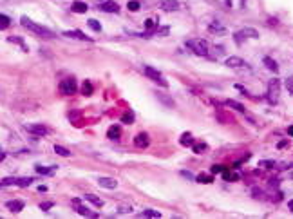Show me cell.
<instances>
[{"label":"cell","instance_id":"cell-1","mask_svg":"<svg viewBox=\"0 0 293 219\" xmlns=\"http://www.w3.org/2000/svg\"><path fill=\"white\" fill-rule=\"evenodd\" d=\"M20 22H22V25H24L25 29L33 31V33H35V35H38V36H45V38H56V35H54L51 29H47V27L40 25V24H36V22L29 20L27 17H22V18H20Z\"/></svg>","mask_w":293,"mask_h":219},{"label":"cell","instance_id":"cell-2","mask_svg":"<svg viewBox=\"0 0 293 219\" xmlns=\"http://www.w3.org/2000/svg\"><path fill=\"white\" fill-rule=\"evenodd\" d=\"M186 47L197 56H208V42H205L203 38L186 40Z\"/></svg>","mask_w":293,"mask_h":219},{"label":"cell","instance_id":"cell-3","mask_svg":"<svg viewBox=\"0 0 293 219\" xmlns=\"http://www.w3.org/2000/svg\"><path fill=\"white\" fill-rule=\"evenodd\" d=\"M279 91H280V81L279 80H270L268 83V101L275 105L279 101Z\"/></svg>","mask_w":293,"mask_h":219},{"label":"cell","instance_id":"cell-4","mask_svg":"<svg viewBox=\"0 0 293 219\" xmlns=\"http://www.w3.org/2000/svg\"><path fill=\"white\" fill-rule=\"evenodd\" d=\"M145 74L148 76V78L152 80V81H156V83H159L161 87H167L168 85V81L163 78V74L157 71V69H154V67H150V65H145Z\"/></svg>","mask_w":293,"mask_h":219},{"label":"cell","instance_id":"cell-5","mask_svg":"<svg viewBox=\"0 0 293 219\" xmlns=\"http://www.w3.org/2000/svg\"><path fill=\"white\" fill-rule=\"evenodd\" d=\"M76 80L74 78H65L60 81V93L62 94H74L76 93Z\"/></svg>","mask_w":293,"mask_h":219},{"label":"cell","instance_id":"cell-6","mask_svg":"<svg viewBox=\"0 0 293 219\" xmlns=\"http://www.w3.org/2000/svg\"><path fill=\"white\" fill-rule=\"evenodd\" d=\"M73 205H74V208H76V212H78L80 216H85V217H98L96 212H92V210H89L87 206H83V205L80 203V199H73Z\"/></svg>","mask_w":293,"mask_h":219},{"label":"cell","instance_id":"cell-7","mask_svg":"<svg viewBox=\"0 0 293 219\" xmlns=\"http://www.w3.org/2000/svg\"><path fill=\"white\" fill-rule=\"evenodd\" d=\"M224 65H228V67H234V69H241V67H246L248 63H246L242 58H239V56H230V58H226Z\"/></svg>","mask_w":293,"mask_h":219},{"label":"cell","instance_id":"cell-8","mask_svg":"<svg viewBox=\"0 0 293 219\" xmlns=\"http://www.w3.org/2000/svg\"><path fill=\"white\" fill-rule=\"evenodd\" d=\"M27 130H29V132H33V134H36V136H45V134L49 132V129H47L45 125H40V123L27 125Z\"/></svg>","mask_w":293,"mask_h":219},{"label":"cell","instance_id":"cell-9","mask_svg":"<svg viewBox=\"0 0 293 219\" xmlns=\"http://www.w3.org/2000/svg\"><path fill=\"white\" fill-rule=\"evenodd\" d=\"M100 9L105 11V13H119V6L116 2H112V0H107L103 4H100Z\"/></svg>","mask_w":293,"mask_h":219},{"label":"cell","instance_id":"cell-10","mask_svg":"<svg viewBox=\"0 0 293 219\" xmlns=\"http://www.w3.org/2000/svg\"><path fill=\"white\" fill-rule=\"evenodd\" d=\"M98 185L101 188H109V190H114L118 187V181L114 178H100L98 179Z\"/></svg>","mask_w":293,"mask_h":219},{"label":"cell","instance_id":"cell-11","mask_svg":"<svg viewBox=\"0 0 293 219\" xmlns=\"http://www.w3.org/2000/svg\"><path fill=\"white\" fill-rule=\"evenodd\" d=\"M159 7L163 11H176L179 9V2L177 0H159Z\"/></svg>","mask_w":293,"mask_h":219},{"label":"cell","instance_id":"cell-12","mask_svg":"<svg viewBox=\"0 0 293 219\" xmlns=\"http://www.w3.org/2000/svg\"><path fill=\"white\" fill-rule=\"evenodd\" d=\"M6 208H9L13 214H18L20 210H24V201L20 199H13V201H7L6 203Z\"/></svg>","mask_w":293,"mask_h":219},{"label":"cell","instance_id":"cell-13","mask_svg":"<svg viewBox=\"0 0 293 219\" xmlns=\"http://www.w3.org/2000/svg\"><path fill=\"white\" fill-rule=\"evenodd\" d=\"M63 36H69V38H80V40H89V42H92L91 36L83 35L80 29H74V31H65V33H63Z\"/></svg>","mask_w":293,"mask_h":219},{"label":"cell","instance_id":"cell-14","mask_svg":"<svg viewBox=\"0 0 293 219\" xmlns=\"http://www.w3.org/2000/svg\"><path fill=\"white\" fill-rule=\"evenodd\" d=\"M134 145L139 147V149H145V147L148 145V134H145V132L137 134L136 138H134Z\"/></svg>","mask_w":293,"mask_h":219},{"label":"cell","instance_id":"cell-15","mask_svg":"<svg viewBox=\"0 0 293 219\" xmlns=\"http://www.w3.org/2000/svg\"><path fill=\"white\" fill-rule=\"evenodd\" d=\"M35 168H36V172H38L40 176H53V174L56 172V167H43V165H36Z\"/></svg>","mask_w":293,"mask_h":219},{"label":"cell","instance_id":"cell-16","mask_svg":"<svg viewBox=\"0 0 293 219\" xmlns=\"http://www.w3.org/2000/svg\"><path fill=\"white\" fill-rule=\"evenodd\" d=\"M262 63H264V65H266V67H268L272 73H279V63H277L273 58H270V56H264V58H262Z\"/></svg>","mask_w":293,"mask_h":219},{"label":"cell","instance_id":"cell-17","mask_svg":"<svg viewBox=\"0 0 293 219\" xmlns=\"http://www.w3.org/2000/svg\"><path fill=\"white\" fill-rule=\"evenodd\" d=\"M87 7H89V6H87L85 2H81V0H74V2H73V6H71V9H73L74 13H85V11H87Z\"/></svg>","mask_w":293,"mask_h":219},{"label":"cell","instance_id":"cell-18","mask_svg":"<svg viewBox=\"0 0 293 219\" xmlns=\"http://www.w3.org/2000/svg\"><path fill=\"white\" fill-rule=\"evenodd\" d=\"M119 136H121V129H119L118 125L109 127V130H107V138H109V139H119Z\"/></svg>","mask_w":293,"mask_h":219},{"label":"cell","instance_id":"cell-19","mask_svg":"<svg viewBox=\"0 0 293 219\" xmlns=\"http://www.w3.org/2000/svg\"><path fill=\"white\" fill-rule=\"evenodd\" d=\"M85 201L91 203V205H94V206H103V199H100L94 194H85Z\"/></svg>","mask_w":293,"mask_h":219},{"label":"cell","instance_id":"cell-20","mask_svg":"<svg viewBox=\"0 0 293 219\" xmlns=\"http://www.w3.org/2000/svg\"><path fill=\"white\" fill-rule=\"evenodd\" d=\"M208 29H210L212 33H221V35L226 33V27H224L223 24H219V22H212V24L208 25Z\"/></svg>","mask_w":293,"mask_h":219},{"label":"cell","instance_id":"cell-21","mask_svg":"<svg viewBox=\"0 0 293 219\" xmlns=\"http://www.w3.org/2000/svg\"><path fill=\"white\" fill-rule=\"evenodd\" d=\"M141 217H161V212H157V210H154V208H147V210H143L141 212Z\"/></svg>","mask_w":293,"mask_h":219},{"label":"cell","instance_id":"cell-22","mask_svg":"<svg viewBox=\"0 0 293 219\" xmlns=\"http://www.w3.org/2000/svg\"><path fill=\"white\" fill-rule=\"evenodd\" d=\"M224 103H226L228 107H232V109H235V111H239V112H244V111H246L242 103H239V101H234V100H226Z\"/></svg>","mask_w":293,"mask_h":219},{"label":"cell","instance_id":"cell-23","mask_svg":"<svg viewBox=\"0 0 293 219\" xmlns=\"http://www.w3.org/2000/svg\"><path fill=\"white\" fill-rule=\"evenodd\" d=\"M242 36H250V38H259V31L257 29H254V27H244L242 31Z\"/></svg>","mask_w":293,"mask_h":219},{"label":"cell","instance_id":"cell-24","mask_svg":"<svg viewBox=\"0 0 293 219\" xmlns=\"http://www.w3.org/2000/svg\"><path fill=\"white\" fill-rule=\"evenodd\" d=\"M259 167H261V168H275V167H277V161H273V159H261V161H259Z\"/></svg>","mask_w":293,"mask_h":219},{"label":"cell","instance_id":"cell-25","mask_svg":"<svg viewBox=\"0 0 293 219\" xmlns=\"http://www.w3.org/2000/svg\"><path fill=\"white\" fill-rule=\"evenodd\" d=\"M192 149H194L195 154H203L205 150H208V145H206L205 141H199V143H194V147H192Z\"/></svg>","mask_w":293,"mask_h":219},{"label":"cell","instance_id":"cell-26","mask_svg":"<svg viewBox=\"0 0 293 219\" xmlns=\"http://www.w3.org/2000/svg\"><path fill=\"white\" fill-rule=\"evenodd\" d=\"M54 152L58 156H63V158H71V150H67L65 147H60V145H54Z\"/></svg>","mask_w":293,"mask_h":219},{"label":"cell","instance_id":"cell-27","mask_svg":"<svg viewBox=\"0 0 293 219\" xmlns=\"http://www.w3.org/2000/svg\"><path fill=\"white\" fill-rule=\"evenodd\" d=\"M181 145H185V147L194 145V138H192V134H190V132H185V134H183V138H181Z\"/></svg>","mask_w":293,"mask_h":219},{"label":"cell","instance_id":"cell-28","mask_svg":"<svg viewBox=\"0 0 293 219\" xmlns=\"http://www.w3.org/2000/svg\"><path fill=\"white\" fill-rule=\"evenodd\" d=\"M87 25H89L92 31H96V33H100V31H101V25H100V22H98V20H94V18H89V20H87Z\"/></svg>","mask_w":293,"mask_h":219},{"label":"cell","instance_id":"cell-29","mask_svg":"<svg viewBox=\"0 0 293 219\" xmlns=\"http://www.w3.org/2000/svg\"><path fill=\"white\" fill-rule=\"evenodd\" d=\"M11 25V18L7 15H0V29H7Z\"/></svg>","mask_w":293,"mask_h":219},{"label":"cell","instance_id":"cell-30","mask_svg":"<svg viewBox=\"0 0 293 219\" xmlns=\"http://www.w3.org/2000/svg\"><path fill=\"white\" fill-rule=\"evenodd\" d=\"M134 121V112L132 111H127L123 116H121V123H132Z\"/></svg>","mask_w":293,"mask_h":219},{"label":"cell","instance_id":"cell-31","mask_svg":"<svg viewBox=\"0 0 293 219\" xmlns=\"http://www.w3.org/2000/svg\"><path fill=\"white\" fill-rule=\"evenodd\" d=\"M223 178L226 179V181H235V179H237V174L230 172L228 168H224V170H223Z\"/></svg>","mask_w":293,"mask_h":219},{"label":"cell","instance_id":"cell-32","mask_svg":"<svg viewBox=\"0 0 293 219\" xmlns=\"http://www.w3.org/2000/svg\"><path fill=\"white\" fill-rule=\"evenodd\" d=\"M127 7H129V11H139V9H141V4H139L137 0H130V2L127 4Z\"/></svg>","mask_w":293,"mask_h":219},{"label":"cell","instance_id":"cell-33","mask_svg":"<svg viewBox=\"0 0 293 219\" xmlns=\"http://www.w3.org/2000/svg\"><path fill=\"white\" fill-rule=\"evenodd\" d=\"M197 181H199V183H212V176H210V174H199V176H197Z\"/></svg>","mask_w":293,"mask_h":219},{"label":"cell","instance_id":"cell-34","mask_svg":"<svg viewBox=\"0 0 293 219\" xmlns=\"http://www.w3.org/2000/svg\"><path fill=\"white\" fill-rule=\"evenodd\" d=\"M81 93L85 94V96H89V94H92V85L89 83V80L83 83V87H81Z\"/></svg>","mask_w":293,"mask_h":219},{"label":"cell","instance_id":"cell-35","mask_svg":"<svg viewBox=\"0 0 293 219\" xmlns=\"http://www.w3.org/2000/svg\"><path fill=\"white\" fill-rule=\"evenodd\" d=\"M145 27H147V31H156V20L154 18L145 20Z\"/></svg>","mask_w":293,"mask_h":219},{"label":"cell","instance_id":"cell-36","mask_svg":"<svg viewBox=\"0 0 293 219\" xmlns=\"http://www.w3.org/2000/svg\"><path fill=\"white\" fill-rule=\"evenodd\" d=\"M9 42H13V43H18V45H22V49H24V51H27V47H25L24 40L20 38V36H9Z\"/></svg>","mask_w":293,"mask_h":219},{"label":"cell","instance_id":"cell-37","mask_svg":"<svg viewBox=\"0 0 293 219\" xmlns=\"http://www.w3.org/2000/svg\"><path fill=\"white\" fill-rule=\"evenodd\" d=\"M224 168H226L224 165H212L210 172H212V174H223V170H224Z\"/></svg>","mask_w":293,"mask_h":219},{"label":"cell","instance_id":"cell-38","mask_svg":"<svg viewBox=\"0 0 293 219\" xmlns=\"http://www.w3.org/2000/svg\"><path fill=\"white\" fill-rule=\"evenodd\" d=\"M284 85H286L288 93H290V94H293V76H290V78L284 80Z\"/></svg>","mask_w":293,"mask_h":219},{"label":"cell","instance_id":"cell-39","mask_svg":"<svg viewBox=\"0 0 293 219\" xmlns=\"http://www.w3.org/2000/svg\"><path fill=\"white\" fill-rule=\"evenodd\" d=\"M157 100H161V101H163V103H167L168 107H172V105H174V101H172V100L167 98V96H163L161 93H157Z\"/></svg>","mask_w":293,"mask_h":219},{"label":"cell","instance_id":"cell-40","mask_svg":"<svg viewBox=\"0 0 293 219\" xmlns=\"http://www.w3.org/2000/svg\"><path fill=\"white\" fill-rule=\"evenodd\" d=\"M168 27H161V29H156V35L157 36H165V35H168Z\"/></svg>","mask_w":293,"mask_h":219},{"label":"cell","instance_id":"cell-41","mask_svg":"<svg viewBox=\"0 0 293 219\" xmlns=\"http://www.w3.org/2000/svg\"><path fill=\"white\" fill-rule=\"evenodd\" d=\"M181 176H183V178H186V179H195V176L192 174V172H188V170H183V172H181Z\"/></svg>","mask_w":293,"mask_h":219},{"label":"cell","instance_id":"cell-42","mask_svg":"<svg viewBox=\"0 0 293 219\" xmlns=\"http://www.w3.org/2000/svg\"><path fill=\"white\" fill-rule=\"evenodd\" d=\"M40 208H42V210H49V208H53V203H51V201L42 203V205H40Z\"/></svg>","mask_w":293,"mask_h":219},{"label":"cell","instance_id":"cell-43","mask_svg":"<svg viewBox=\"0 0 293 219\" xmlns=\"http://www.w3.org/2000/svg\"><path fill=\"white\" fill-rule=\"evenodd\" d=\"M270 185H272V187H279V179L272 178V179H270Z\"/></svg>","mask_w":293,"mask_h":219},{"label":"cell","instance_id":"cell-44","mask_svg":"<svg viewBox=\"0 0 293 219\" xmlns=\"http://www.w3.org/2000/svg\"><path fill=\"white\" fill-rule=\"evenodd\" d=\"M38 192H47V187H45V185H40V187H38Z\"/></svg>","mask_w":293,"mask_h":219},{"label":"cell","instance_id":"cell-45","mask_svg":"<svg viewBox=\"0 0 293 219\" xmlns=\"http://www.w3.org/2000/svg\"><path fill=\"white\" fill-rule=\"evenodd\" d=\"M288 134H290V136H293V125H291V127H288Z\"/></svg>","mask_w":293,"mask_h":219},{"label":"cell","instance_id":"cell-46","mask_svg":"<svg viewBox=\"0 0 293 219\" xmlns=\"http://www.w3.org/2000/svg\"><path fill=\"white\" fill-rule=\"evenodd\" d=\"M288 208H290V210H291V212H293V199H291V201H290V203H288Z\"/></svg>","mask_w":293,"mask_h":219},{"label":"cell","instance_id":"cell-47","mask_svg":"<svg viewBox=\"0 0 293 219\" xmlns=\"http://www.w3.org/2000/svg\"><path fill=\"white\" fill-rule=\"evenodd\" d=\"M246 6V0H241V7H244Z\"/></svg>","mask_w":293,"mask_h":219}]
</instances>
